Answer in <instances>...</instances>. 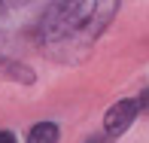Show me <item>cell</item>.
I'll use <instances>...</instances> for the list:
<instances>
[{"label": "cell", "mask_w": 149, "mask_h": 143, "mask_svg": "<svg viewBox=\"0 0 149 143\" xmlns=\"http://www.w3.org/2000/svg\"><path fill=\"white\" fill-rule=\"evenodd\" d=\"M119 3L110 0H70V3H52L43 9L37 22V43L46 55L58 61H82L94 46V40L107 31Z\"/></svg>", "instance_id": "obj_1"}, {"label": "cell", "mask_w": 149, "mask_h": 143, "mask_svg": "<svg viewBox=\"0 0 149 143\" xmlns=\"http://www.w3.org/2000/svg\"><path fill=\"white\" fill-rule=\"evenodd\" d=\"M137 113H140V107H137V100H131V98L113 104L110 110H107V116H104V134H107L110 140H113V137H122V134L134 125Z\"/></svg>", "instance_id": "obj_2"}, {"label": "cell", "mask_w": 149, "mask_h": 143, "mask_svg": "<svg viewBox=\"0 0 149 143\" xmlns=\"http://www.w3.org/2000/svg\"><path fill=\"white\" fill-rule=\"evenodd\" d=\"M0 79H9V82H18V85H31L33 79V70L28 64H18L12 58H0Z\"/></svg>", "instance_id": "obj_3"}, {"label": "cell", "mask_w": 149, "mask_h": 143, "mask_svg": "<svg viewBox=\"0 0 149 143\" xmlns=\"http://www.w3.org/2000/svg\"><path fill=\"white\" fill-rule=\"evenodd\" d=\"M61 131L55 122H37V125L28 131V143H58Z\"/></svg>", "instance_id": "obj_4"}, {"label": "cell", "mask_w": 149, "mask_h": 143, "mask_svg": "<svg viewBox=\"0 0 149 143\" xmlns=\"http://www.w3.org/2000/svg\"><path fill=\"white\" fill-rule=\"evenodd\" d=\"M137 107H140V113H149V88L137 98Z\"/></svg>", "instance_id": "obj_5"}, {"label": "cell", "mask_w": 149, "mask_h": 143, "mask_svg": "<svg viewBox=\"0 0 149 143\" xmlns=\"http://www.w3.org/2000/svg\"><path fill=\"white\" fill-rule=\"evenodd\" d=\"M0 143H15V134L12 131H0Z\"/></svg>", "instance_id": "obj_6"}, {"label": "cell", "mask_w": 149, "mask_h": 143, "mask_svg": "<svg viewBox=\"0 0 149 143\" xmlns=\"http://www.w3.org/2000/svg\"><path fill=\"white\" fill-rule=\"evenodd\" d=\"M85 143H110V137H107V134H97V137H88Z\"/></svg>", "instance_id": "obj_7"}]
</instances>
